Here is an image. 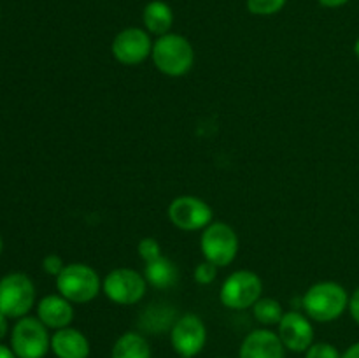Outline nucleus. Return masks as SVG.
<instances>
[{
    "label": "nucleus",
    "instance_id": "obj_31",
    "mask_svg": "<svg viewBox=\"0 0 359 358\" xmlns=\"http://www.w3.org/2000/svg\"><path fill=\"white\" fill-rule=\"evenodd\" d=\"M354 55H356V58L359 60V39L354 42Z\"/></svg>",
    "mask_w": 359,
    "mask_h": 358
},
{
    "label": "nucleus",
    "instance_id": "obj_24",
    "mask_svg": "<svg viewBox=\"0 0 359 358\" xmlns=\"http://www.w3.org/2000/svg\"><path fill=\"white\" fill-rule=\"evenodd\" d=\"M340 351L330 343H314L307 351L305 358H340Z\"/></svg>",
    "mask_w": 359,
    "mask_h": 358
},
{
    "label": "nucleus",
    "instance_id": "obj_4",
    "mask_svg": "<svg viewBox=\"0 0 359 358\" xmlns=\"http://www.w3.org/2000/svg\"><path fill=\"white\" fill-rule=\"evenodd\" d=\"M200 249L207 262L217 267H228L238 253V235L224 221H212L203 228L200 237Z\"/></svg>",
    "mask_w": 359,
    "mask_h": 358
},
{
    "label": "nucleus",
    "instance_id": "obj_23",
    "mask_svg": "<svg viewBox=\"0 0 359 358\" xmlns=\"http://www.w3.org/2000/svg\"><path fill=\"white\" fill-rule=\"evenodd\" d=\"M217 269H219V267L214 265V263H210V262H207V260H203L202 263H198V265L195 267L193 277H195V281L198 284H210L216 281Z\"/></svg>",
    "mask_w": 359,
    "mask_h": 358
},
{
    "label": "nucleus",
    "instance_id": "obj_12",
    "mask_svg": "<svg viewBox=\"0 0 359 358\" xmlns=\"http://www.w3.org/2000/svg\"><path fill=\"white\" fill-rule=\"evenodd\" d=\"M279 337L286 350L305 353L314 344V326L311 319L302 312H284L283 319L279 321Z\"/></svg>",
    "mask_w": 359,
    "mask_h": 358
},
{
    "label": "nucleus",
    "instance_id": "obj_25",
    "mask_svg": "<svg viewBox=\"0 0 359 358\" xmlns=\"http://www.w3.org/2000/svg\"><path fill=\"white\" fill-rule=\"evenodd\" d=\"M42 269H44L46 274L56 277L63 269H65V263L60 258L58 255H48L44 260H42Z\"/></svg>",
    "mask_w": 359,
    "mask_h": 358
},
{
    "label": "nucleus",
    "instance_id": "obj_3",
    "mask_svg": "<svg viewBox=\"0 0 359 358\" xmlns=\"http://www.w3.org/2000/svg\"><path fill=\"white\" fill-rule=\"evenodd\" d=\"M102 281L97 270L88 263L74 262L56 276V290L72 304H86L100 293Z\"/></svg>",
    "mask_w": 359,
    "mask_h": 358
},
{
    "label": "nucleus",
    "instance_id": "obj_11",
    "mask_svg": "<svg viewBox=\"0 0 359 358\" xmlns=\"http://www.w3.org/2000/svg\"><path fill=\"white\" fill-rule=\"evenodd\" d=\"M153 44L154 42L151 41L149 32L142 30V28L130 27L116 35L114 41H112L111 51L116 62L126 67H133L149 58L151 53H153Z\"/></svg>",
    "mask_w": 359,
    "mask_h": 358
},
{
    "label": "nucleus",
    "instance_id": "obj_32",
    "mask_svg": "<svg viewBox=\"0 0 359 358\" xmlns=\"http://www.w3.org/2000/svg\"><path fill=\"white\" fill-rule=\"evenodd\" d=\"M0 253H2V239H0Z\"/></svg>",
    "mask_w": 359,
    "mask_h": 358
},
{
    "label": "nucleus",
    "instance_id": "obj_30",
    "mask_svg": "<svg viewBox=\"0 0 359 358\" xmlns=\"http://www.w3.org/2000/svg\"><path fill=\"white\" fill-rule=\"evenodd\" d=\"M0 358H18V357L13 351V347H7L4 346V344H0Z\"/></svg>",
    "mask_w": 359,
    "mask_h": 358
},
{
    "label": "nucleus",
    "instance_id": "obj_17",
    "mask_svg": "<svg viewBox=\"0 0 359 358\" xmlns=\"http://www.w3.org/2000/svg\"><path fill=\"white\" fill-rule=\"evenodd\" d=\"M144 277L147 284L158 288V290H167L177 283V267L167 256H160L154 262L146 263L144 269Z\"/></svg>",
    "mask_w": 359,
    "mask_h": 358
},
{
    "label": "nucleus",
    "instance_id": "obj_19",
    "mask_svg": "<svg viewBox=\"0 0 359 358\" xmlns=\"http://www.w3.org/2000/svg\"><path fill=\"white\" fill-rule=\"evenodd\" d=\"M175 311L168 305H153L151 304L146 311L142 312V318H140V323H142V329L147 330V332L160 333L163 330L172 329V325L175 323Z\"/></svg>",
    "mask_w": 359,
    "mask_h": 358
},
{
    "label": "nucleus",
    "instance_id": "obj_1",
    "mask_svg": "<svg viewBox=\"0 0 359 358\" xmlns=\"http://www.w3.org/2000/svg\"><path fill=\"white\" fill-rule=\"evenodd\" d=\"M349 298L342 284L335 281H319L305 291L302 305L311 319L330 323L339 319L349 309Z\"/></svg>",
    "mask_w": 359,
    "mask_h": 358
},
{
    "label": "nucleus",
    "instance_id": "obj_20",
    "mask_svg": "<svg viewBox=\"0 0 359 358\" xmlns=\"http://www.w3.org/2000/svg\"><path fill=\"white\" fill-rule=\"evenodd\" d=\"M252 314H255L256 321L265 326H270L279 325V321L284 316V311L279 300L272 297H262L252 305Z\"/></svg>",
    "mask_w": 359,
    "mask_h": 358
},
{
    "label": "nucleus",
    "instance_id": "obj_2",
    "mask_svg": "<svg viewBox=\"0 0 359 358\" xmlns=\"http://www.w3.org/2000/svg\"><path fill=\"white\" fill-rule=\"evenodd\" d=\"M151 58L161 74L168 77H181L191 70L195 63V49L184 35L168 32L154 41Z\"/></svg>",
    "mask_w": 359,
    "mask_h": 358
},
{
    "label": "nucleus",
    "instance_id": "obj_15",
    "mask_svg": "<svg viewBox=\"0 0 359 358\" xmlns=\"http://www.w3.org/2000/svg\"><path fill=\"white\" fill-rule=\"evenodd\" d=\"M51 351L56 358H88L90 340L81 330L65 326L51 336Z\"/></svg>",
    "mask_w": 359,
    "mask_h": 358
},
{
    "label": "nucleus",
    "instance_id": "obj_22",
    "mask_svg": "<svg viewBox=\"0 0 359 358\" xmlns=\"http://www.w3.org/2000/svg\"><path fill=\"white\" fill-rule=\"evenodd\" d=\"M137 253H139L140 258L144 260V263L154 262V260H158L160 256H163L161 255L160 242L154 237H144L142 241L139 242V246H137Z\"/></svg>",
    "mask_w": 359,
    "mask_h": 358
},
{
    "label": "nucleus",
    "instance_id": "obj_13",
    "mask_svg": "<svg viewBox=\"0 0 359 358\" xmlns=\"http://www.w3.org/2000/svg\"><path fill=\"white\" fill-rule=\"evenodd\" d=\"M238 358H286V347L279 333L269 329H258L242 340Z\"/></svg>",
    "mask_w": 359,
    "mask_h": 358
},
{
    "label": "nucleus",
    "instance_id": "obj_26",
    "mask_svg": "<svg viewBox=\"0 0 359 358\" xmlns=\"http://www.w3.org/2000/svg\"><path fill=\"white\" fill-rule=\"evenodd\" d=\"M349 312L351 316H353L354 321L359 325V288L353 291V295H351L349 298Z\"/></svg>",
    "mask_w": 359,
    "mask_h": 358
},
{
    "label": "nucleus",
    "instance_id": "obj_14",
    "mask_svg": "<svg viewBox=\"0 0 359 358\" xmlns=\"http://www.w3.org/2000/svg\"><path fill=\"white\" fill-rule=\"evenodd\" d=\"M37 318L48 329L60 330L70 326L74 319L72 302L67 300L62 295H46L37 304Z\"/></svg>",
    "mask_w": 359,
    "mask_h": 358
},
{
    "label": "nucleus",
    "instance_id": "obj_18",
    "mask_svg": "<svg viewBox=\"0 0 359 358\" xmlns=\"http://www.w3.org/2000/svg\"><path fill=\"white\" fill-rule=\"evenodd\" d=\"M112 358H151V346L139 332H126L112 346Z\"/></svg>",
    "mask_w": 359,
    "mask_h": 358
},
{
    "label": "nucleus",
    "instance_id": "obj_16",
    "mask_svg": "<svg viewBox=\"0 0 359 358\" xmlns=\"http://www.w3.org/2000/svg\"><path fill=\"white\" fill-rule=\"evenodd\" d=\"M142 21L149 34L161 37L170 32L174 25V13H172V7L163 0H151L144 7Z\"/></svg>",
    "mask_w": 359,
    "mask_h": 358
},
{
    "label": "nucleus",
    "instance_id": "obj_6",
    "mask_svg": "<svg viewBox=\"0 0 359 358\" xmlns=\"http://www.w3.org/2000/svg\"><path fill=\"white\" fill-rule=\"evenodd\" d=\"M11 347L18 358H44L51 350L48 326L39 318L23 316L11 333Z\"/></svg>",
    "mask_w": 359,
    "mask_h": 358
},
{
    "label": "nucleus",
    "instance_id": "obj_7",
    "mask_svg": "<svg viewBox=\"0 0 359 358\" xmlns=\"http://www.w3.org/2000/svg\"><path fill=\"white\" fill-rule=\"evenodd\" d=\"M263 281L252 270H235L226 277L219 291V300L224 307L244 311L252 307L262 298Z\"/></svg>",
    "mask_w": 359,
    "mask_h": 358
},
{
    "label": "nucleus",
    "instance_id": "obj_21",
    "mask_svg": "<svg viewBox=\"0 0 359 358\" xmlns=\"http://www.w3.org/2000/svg\"><path fill=\"white\" fill-rule=\"evenodd\" d=\"M287 0H248V11L256 16H272L284 9Z\"/></svg>",
    "mask_w": 359,
    "mask_h": 358
},
{
    "label": "nucleus",
    "instance_id": "obj_10",
    "mask_svg": "<svg viewBox=\"0 0 359 358\" xmlns=\"http://www.w3.org/2000/svg\"><path fill=\"white\" fill-rule=\"evenodd\" d=\"M212 209L205 200L193 195L175 197L168 206V220L184 232L203 230L212 223Z\"/></svg>",
    "mask_w": 359,
    "mask_h": 358
},
{
    "label": "nucleus",
    "instance_id": "obj_5",
    "mask_svg": "<svg viewBox=\"0 0 359 358\" xmlns=\"http://www.w3.org/2000/svg\"><path fill=\"white\" fill-rule=\"evenodd\" d=\"M35 304L34 281L23 272H11L0 279V312L7 318H23Z\"/></svg>",
    "mask_w": 359,
    "mask_h": 358
},
{
    "label": "nucleus",
    "instance_id": "obj_29",
    "mask_svg": "<svg viewBox=\"0 0 359 358\" xmlns=\"http://www.w3.org/2000/svg\"><path fill=\"white\" fill-rule=\"evenodd\" d=\"M7 316H4L2 312H0V340L4 339V337H6V333H7V329H9V325H7Z\"/></svg>",
    "mask_w": 359,
    "mask_h": 358
},
{
    "label": "nucleus",
    "instance_id": "obj_9",
    "mask_svg": "<svg viewBox=\"0 0 359 358\" xmlns=\"http://www.w3.org/2000/svg\"><path fill=\"white\" fill-rule=\"evenodd\" d=\"M172 347L182 358H193L205 347L207 326L200 316L188 312L175 319L170 329Z\"/></svg>",
    "mask_w": 359,
    "mask_h": 358
},
{
    "label": "nucleus",
    "instance_id": "obj_27",
    "mask_svg": "<svg viewBox=\"0 0 359 358\" xmlns=\"http://www.w3.org/2000/svg\"><path fill=\"white\" fill-rule=\"evenodd\" d=\"M340 358H359V340L358 343L351 344V346L344 351Z\"/></svg>",
    "mask_w": 359,
    "mask_h": 358
},
{
    "label": "nucleus",
    "instance_id": "obj_28",
    "mask_svg": "<svg viewBox=\"0 0 359 358\" xmlns=\"http://www.w3.org/2000/svg\"><path fill=\"white\" fill-rule=\"evenodd\" d=\"M318 2L321 4V6L330 7V9H337V7L346 6V4L349 2V0H318Z\"/></svg>",
    "mask_w": 359,
    "mask_h": 358
},
{
    "label": "nucleus",
    "instance_id": "obj_8",
    "mask_svg": "<svg viewBox=\"0 0 359 358\" xmlns=\"http://www.w3.org/2000/svg\"><path fill=\"white\" fill-rule=\"evenodd\" d=\"M102 291L118 305H133L144 298L147 291L146 277L128 267L111 270L102 281Z\"/></svg>",
    "mask_w": 359,
    "mask_h": 358
}]
</instances>
